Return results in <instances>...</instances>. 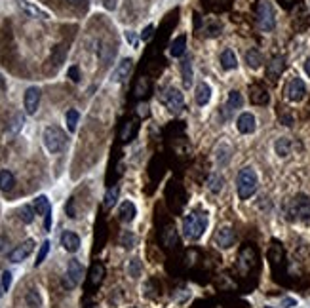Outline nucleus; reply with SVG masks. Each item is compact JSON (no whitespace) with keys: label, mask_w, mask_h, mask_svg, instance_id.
<instances>
[{"label":"nucleus","mask_w":310,"mask_h":308,"mask_svg":"<svg viewBox=\"0 0 310 308\" xmlns=\"http://www.w3.org/2000/svg\"><path fill=\"white\" fill-rule=\"evenodd\" d=\"M207 213L206 211H190L183 219V234L189 240H200L207 228Z\"/></svg>","instance_id":"nucleus-1"},{"label":"nucleus","mask_w":310,"mask_h":308,"mask_svg":"<svg viewBox=\"0 0 310 308\" xmlns=\"http://www.w3.org/2000/svg\"><path fill=\"white\" fill-rule=\"evenodd\" d=\"M257 185H259V179H257L255 170L249 168V166L242 168L238 177H236V192H238V198H240V200H249V198L255 194Z\"/></svg>","instance_id":"nucleus-2"},{"label":"nucleus","mask_w":310,"mask_h":308,"mask_svg":"<svg viewBox=\"0 0 310 308\" xmlns=\"http://www.w3.org/2000/svg\"><path fill=\"white\" fill-rule=\"evenodd\" d=\"M44 145H46V149L52 154L61 153V151L65 149V145H67L65 132H63L61 128H57V126L46 128V130H44Z\"/></svg>","instance_id":"nucleus-3"},{"label":"nucleus","mask_w":310,"mask_h":308,"mask_svg":"<svg viewBox=\"0 0 310 308\" xmlns=\"http://www.w3.org/2000/svg\"><path fill=\"white\" fill-rule=\"evenodd\" d=\"M257 23H259V29L265 31V33H270L276 27V12L268 0H263V2L259 4Z\"/></svg>","instance_id":"nucleus-4"},{"label":"nucleus","mask_w":310,"mask_h":308,"mask_svg":"<svg viewBox=\"0 0 310 308\" xmlns=\"http://www.w3.org/2000/svg\"><path fill=\"white\" fill-rule=\"evenodd\" d=\"M289 215L297 221H309L310 219V196L297 194L289 204Z\"/></svg>","instance_id":"nucleus-5"},{"label":"nucleus","mask_w":310,"mask_h":308,"mask_svg":"<svg viewBox=\"0 0 310 308\" xmlns=\"http://www.w3.org/2000/svg\"><path fill=\"white\" fill-rule=\"evenodd\" d=\"M82 276H84V266L80 264V261L78 259H70L69 266H67V274H65V280H63V286L67 289H74L82 282Z\"/></svg>","instance_id":"nucleus-6"},{"label":"nucleus","mask_w":310,"mask_h":308,"mask_svg":"<svg viewBox=\"0 0 310 308\" xmlns=\"http://www.w3.org/2000/svg\"><path fill=\"white\" fill-rule=\"evenodd\" d=\"M162 103L172 110V112H179L183 107H185V95L177 89V88H168L164 93H162Z\"/></svg>","instance_id":"nucleus-7"},{"label":"nucleus","mask_w":310,"mask_h":308,"mask_svg":"<svg viewBox=\"0 0 310 308\" xmlns=\"http://www.w3.org/2000/svg\"><path fill=\"white\" fill-rule=\"evenodd\" d=\"M305 95H307V84H305L301 78L289 80V84L286 86V97H288L289 101L299 103L305 99Z\"/></svg>","instance_id":"nucleus-8"},{"label":"nucleus","mask_w":310,"mask_h":308,"mask_svg":"<svg viewBox=\"0 0 310 308\" xmlns=\"http://www.w3.org/2000/svg\"><path fill=\"white\" fill-rule=\"evenodd\" d=\"M33 249H35V240L29 238V240H25L21 245H18L16 249H12L8 257H10L12 263H21V261H25L27 257L33 253Z\"/></svg>","instance_id":"nucleus-9"},{"label":"nucleus","mask_w":310,"mask_h":308,"mask_svg":"<svg viewBox=\"0 0 310 308\" xmlns=\"http://www.w3.org/2000/svg\"><path fill=\"white\" fill-rule=\"evenodd\" d=\"M23 103H25L27 114H35L36 110H38V105H40V89H38L36 86H31V88L25 91Z\"/></svg>","instance_id":"nucleus-10"},{"label":"nucleus","mask_w":310,"mask_h":308,"mask_svg":"<svg viewBox=\"0 0 310 308\" xmlns=\"http://www.w3.org/2000/svg\"><path fill=\"white\" fill-rule=\"evenodd\" d=\"M255 128H257V120H255V116L251 112H242L240 116H238V120H236V130L240 133H244V135L253 133Z\"/></svg>","instance_id":"nucleus-11"},{"label":"nucleus","mask_w":310,"mask_h":308,"mask_svg":"<svg viewBox=\"0 0 310 308\" xmlns=\"http://www.w3.org/2000/svg\"><path fill=\"white\" fill-rule=\"evenodd\" d=\"M234 230L230 226H221L217 232H215V243L221 247V249H228L234 245Z\"/></svg>","instance_id":"nucleus-12"},{"label":"nucleus","mask_w":310,"mask_h":308,"mask_svg":"<svg viewBox=\"0 0 310 308\" xmlns=\"http://www.w3.org/2000/svg\"><path fill=\"white\" fill-rule=\"evenodd\" d=\"M61 245L65 247V251L76 253V251L80 249V236L74 234V232H70V230H65V232L61 234Z\"/></svg>","instance_id":"nucleus-13"},{"label":"nucleus","mask_w":310,"mask_h":308,"mask_svg":"<svg viewBox=\"0 0 310 308\" xmlns=\"http://www.w3.org/2000/svg\"><path fill=\"white\" fill-rule=\"evenodd\" d=\"M18 2H19V6H21V10H23L27 16L38 17V19H50V14H48L46 10H42V8H38L31 0H18Z\"/></svg>","instance_id":"nucleus-14"},{"label":"nucleus","mask_w":310,"mask_h":308,"mask_svg":"<svg viewBox=\"0 0 310 308\" xmlns=\"http://www.w3.org/2000/svg\"><path fill=\"white\" fill-rule=\"evenodd\" d=\"M284 68H286V59H284L282 55H274V57L270 59V63H268L266 76H268L270 80H276V78H280V74L284 72Z\"/></svg>","instance_id":"nucleus-15"},{"label":"nucleus","mask_w":310,"mask_h":308,"mask_svg":"<svg viewBox=\"0 0 310 308\" xmlns=\"http://www.w3.org/2000/svg\"><path fill=\"white\" fill-rule=\"evenodd\" d=\"M135 215H137V207L133 202H130V200L122 202L120 207H118V219L122 222H132L135 219Z\"/></svg>","instance_id":"nucleus-16"},{"label":"nucleus","mask_w":310,"mask_h":308,"mask_svg":"<svg viewBox=\"0 0 310 308\" xmlns=\"http://www.w3.org/2000/svg\"><path fill=\"white\" fill-rule=\"evenodd\" d=\"M132 67H133V61L132 59H122L120 63H118V67H116V70L112 72V80L114 82H124L128 76H130V72H132Z\"/></svg>","instance_id":"nucleus-17"},{"label":"nucleus","mask_w":310,"mask_h":308,"mask_svg":"<svg viewBox=\"0 0 310 308\" xmlns=\"http://www.w3.org/2000/svg\"><path fill=\"white\" fill-rule=\"evenodd\" d=\"M230 158H232V147L226 145V143H221L215 149V162H217V166H223L224 168L230 162Z\"/></svg>","instance_id":"nucleus-18"},{"label":"nucleus","mask_w":310,"mask_h":308,"mask_svg":"<svg viewBox=\"0 0 310 308\" xmlns=\"http://www.w3.org/2000/svg\"><path fill=\"white\" fill-rule=\"evenodd\" d=\"M194 99L198 105H207L209 99H211V88L206 84V82H200L196 86V93H194Z\"/></svg>","instance_id":"nucleus-19"},{"label":"nucleus","mask_w":310,"mask_h":308,"mask_svg":"<svg viewBox=\"0 0 310 308\" xmlns=\"http://www.w3.org/2000/svg\"><path fill=\"white\" fill-rule=\"evenodd\" d=\"M274 151L280 158L289 156V154H291V139H288V137H280V139H276Z\"/></svg>","instance_id":"nucleus-20"},{"label":"nucleus","mask_w":310,"mask_h":308,"mask_svg":"<svg viewBox=\"0 0 310 308\" xmlns=\"http://www.w3.org/2000/svg\"><path fill=\"white\" fill-rule=\"evenodd\" d=\"M219 61H221V67L224 70H232V68L238 67V59H236V55H234L232 50H224L221 53V57H219Z\"/></svg>","instance_id":"nucleus-21"},{"label":"nucleus","mask_w":310,"mask_h":308,"mask_svg":"<svg viewBox=\"0 0 310 308\" xmlns=\"http://www.w3.org/2000/svg\"><path fill=\"white\" fill-rule=\"evenodd\" d=\"M187 50V36L185 34H181V36H177L175 40L172 42V46H170V53H172L173 57H181L183 53Z\"/></svg>","instance_id":"nucleus-22"},{"label":"nucleus","mask_w":310,"mask_h":308,"mask_svg":"<svg viewBox=\"0 0 310 308\" xmlns=\"http://www.w3.org/2000/svg\"><path fill=\"white\" fill-rule=\"evenodd\" d=\"M16 185V177L10 170H2L0 171V190L4 192H10Z\"/></svg>","instance_id":"nucleus-23"},{"label":"nucleus","mask_w":310,"mask_h":308,"mask_svg":"<svg viewBox=\"0 0 310 308\" xmlns=\"http://www.w3.org/2000/svg\"><path fill=\"white\" fill-rule=\"evenodd\" d=\"M245 63L249 65L251 68H259L263 65V53L255 48H251V50L245 51Z\"/></svg>","instance_id":"nucleus-24"},{"label":"nucleus","mask_w":310,"mask_h":308,"mask_svg":"<svg viewBox=\"0 0 310 308\" xmlns=\"http://www.w3.org/2000/svg\"><path fill=\"white\" fill-rule=\"evenodd\" d=\"M181 74H183L185 88H190L192 86V61L190 59H183L181 61Z\"/></svg>","instance_id":"nucleus-25"},{"label":"nucleus","mask_w":310,"mask_h":308,"mask_svg":"<svg viewBox=\"0 0 310 308\" xmlns=\"http://www.w3.org/2000/svg\"><path fill=\"white\" fill-rule=\"evenodd\" d=\"M224 187V177L223 175H209V179H207V188L213 192V194H219Z\"/></svg>","instance_id":"nucleus-26"},{"label":"nucleus","mask_w":310,"mask_h":308,"mask_svg":"<svg viewBox=\"0 0 310 308\" xmlns=\"http://www.w3.org/2000/svg\"><path fill=\"white\" fill-rule=\"evenodd\" d=\"M226 107L234 112L236 109H242L244 107V97H242L240 91H236V89H232L230 93H228V101H226Z\"/></svg>","instance_id":"nucleus-27"},{"label":"nucleus","mask_w":310,"mask_h":308,"mask_svg":"<svg viewBox=\"0 0 310 308\" xmlns=\"http://www.w3.org/2000/svg\"><path fill=\"white\" fill-rule=\"evenodd\" d=\"M50 209H52V205H50V200H48L46 196H38V198L35 200L36 215H46Z\"/></svg>","instance_id":"nucleus-28"},{"label":"nucleus","mask_w":310,"mask_h":308,"mask_svg":"<svg viewBox=\"0 0 310 308\" xmlns=\"http://www.w3.org/2000/svg\"><path fill=\"white\" fill-rule=\"evenodd\" d=\"M35 205H23L21 209H19V219L25 222V224H31V222L35 221Z\"/></svg>","instance_id":"nucleus-29"},{"label":"nucleus","mask_w":310,"mask_h":308,"mask_svg":"<svg viewBox=\"0 0 310 308\" xmlns=\"http://www.w3.org/2000/svg\"><path fill=\"white\" fill-rule=\"evenodd\" d=\"M97 55H99V59H101V63H103V65H109V63L112 61L114 48H111V46H107V44H101V46H99V50H97Z\"/></svg>","instance_id":"nucleus-30"},{"label":"nucleus","mask_w":310,"mask_h":308,"mask_svg":"<svg viewBox=\"0 0 310 308\" xmlns=\"http://www.w3.org/2000/svg\"><path fill=\"white\" fill-rule=\"evenodd\" d=\"M118 192H120V188L118 187H112L107 190V194H105V200H103V205L107 209H111L112 205L116 204V200H118Z\"/></svg>","instance_id":"nucleus-31"},{"label":"nucleus","mask_w":310,"mask_h":308,"mask_svg":"<svg viewBox=\"0 0 310 308\" xmlns=\"http://www.w3.org/2000/svg\"><path fill=\"white\" fill-rule=\"evenodd\" d=\"M143 272V263H141V259H132L130 263H128V274H130V278H139Z\"/></svg>","instance_id":"nucleus-32"},{"label":"nucleus","mask_w":310,"mask_h":308,"mask_svg":"<svg viewBox=\"0 0 310 308\" xmlns=\"http://www.w3.org/2000/svg\"><path fill=\"white\" fill-rule=\"evenodd\" d=\"M78 118H80L78 110H74V109L67 110V114H65V122H67V128H69L70 133H74V132H76V124H78Z\"/></svg>","instance_id":"nucleus-33"},{"label":"nucleus","mask_w":310,"mask_h":308,"mask_svg":"<svg viewBox=\"0 0 310 308\" xmlns=\"http://www.w3.org/2000/svg\"><path fill=\"white\" fill-rule=\"evenodd\" d=\"M27 305L31 308H42V299H40V293L36 289H29L27 291V297H25Z\"/></svg>","instance_id":"nucleus-34"},{"label":"nucleus","mask_w":310,"mask_h":308,"mask_svg":"<svg viewBox=\"0 0 310 308\" xmlns=\"http://www.w3.org/2000/svg\"><path fill=\"white\" fill-rule=\"evenodd\" d=\"M103 274H105V268L103 264H93V268H91V284L93 286H99L101 284V280H103Z\"/></svg>","instance_id":"nucleus-35"},{"label":"nucleus","mask_w":310,"mask_h":308,"mask_svg":"<svg viewBox=\"0 0 310 308\" xmlns=\"http://www.w3.org/2000/svg\"><path fill=\"white\" fill-rule=\"evenodd\" d=\"M135 234L132 232V230H126L124 234H122V238H120V243L126 247V249H132L133 245H135Z\"/></svg>","instance_id":"nucleus-36"},{"label":"nucleus","mask_w":310,"mask_h":308,"mask_svg":"<svg viewBox=\"0 0 310 308\" xmlns=\"http://www.w3.org/2000/svg\"><path fill=\"white\" fill-rule=\"evenodd\" d=\"M48 251H50V242L46 240V242L40 245V251H38V255H36L35 266H40V264L44 263V259H46V255H48Z\"/></svg>","instance_id":"nucleus-37"},{"label":"nucleus","mask_w":310,"mask_h":308,"mask_svg":"<svg viewBox=\"0 0 310 308\" xmlns=\"http://www.w3.org/2000/svg\"><path fill=\"white\" fill-rule=\"evenodd\" d=\"M10 124H12V126L8 128V132H10L12 135H16L19 130L23 128V114H16V116L12 118V122H10Z\"/></svg>","instance_id":"nucleus-38"},{"label":"nucleus","mask_w":310,"mask_h":308,"mask_svg":"<svg viewBox=\"0 0 310 308\" xmlns=\"http://www.w3.org/2000/svg\"><path fill=\"white\" fill-rule=\"evenodd\" d=\"M10 286H12V272H10V270H4V272H2V289L8 291Z\"/></svg>","instance_id":"nucleus-39"},{"label":"nucleus","mask_w":310,"mask_h":308,"mask_svg":"<svg viewBox=\"0 0 310 308\" xmlns=\"http://www.w3.org/2000/svg\"><path fill=\"white\" fill-rule=\"evenodd\" d=\"M67 74H69V78L72 80V82H80V68L76 67V65H72Z\"/></svg>","instance_id":"nucleus-40"},{"label":"nucleus","mask_w":310,"mask_h":308,"mask_svg":"<svg viewBox=\"0 0 310 308\" xmlns=\"http://www.w3.org/2000/svg\"><path fill=\"white\" fill-rule=\"evenodd\" d=\"M153 31H155V25H147V27L143 29V33H141V40L149 42V40L153 38Z\"/></svg>","instance_id":"nucleus-41"},{"label":"nucleus","mask_w":310,"mask_h":308,"mask_svg":"<svg viewBox=\"0 0 310 308\" xmlns=\"http://www.w3.org/2000/svg\"><path fill=\"white\" fill-rule=\"evenodd\" d=\"M126 40H128V44H132L133 48H137L139 40H137V34L133 33V31H126Z\"/></svg>","instance_id":"nucleus-42"},{"label":"nucleus","mask_w":310,"mask_h":308,"mask_svg":"<svg viewBox=\"0 0 310 308\" xmlns=\"http://www.w3.org/2000/svg\"><path fill=\"white\" fill-rule=\"evenodd\" d=\"M67 215H69L70 219H74V217H76V209H74V198H70L69 202H67Z\"/></svg>","instance_id":"nucleus-43"},{"label":"nucleus","mask_w":310,"mask_h":308,"mask_svg":"<svg viewBox=\"0 0 310 308\" xmlns=\"http://www.w3.org/2000/svg\"><path fill=\"white\" fill-rule=\"evenodd\" d=\"M219 33H221V27H219V25H211L209 29H206V36H209V38L217 36Z\"/></svg>","instance_id":"nucleus-44"},{"label":"nucleus","mask_w":310,"mask_h":308,"mask_svg":"<svg viewBox=\"0 0 310 308\" xmlns=\"http://www.w3.org/2000/svg\"><path fill=\"white\" fill-rule=\"evenodd\" d=\"M44 228H46V230H50V228H52V209L44 215Z\"/></svg>","instance_id":"nucleus-45"},{"label":"nucleus","mask_w":310,"mask_h":308,"mask_svg":"<svg viewBox=\"0 0 310 308\" xmlns=\"http://www.w3.org/2000/svg\"><path fill=\"white\" fill-rule=\"evenodd\" d=\"M297 305V301L295 299H289V297H286V299H282V307H286V308H291Z\"/></svg>","instance_id":"nucleus-46"},{"label":"nucleus","mask_w":310,"mask_h":308,"mask_svg":"<svg viewBox=\"0 0 310 308\" xmlns=\"http://www.w3.org/2000/svg\"><path fill=\"white\" fill-rule=\"evenodd\" d=\"M103 2L107 10H114V8H116V0H103Z\"/></svg>","instance_id":"nucleus-47"},{"label":"nucleus","mask_w":310,"mask_h":308,"mask_svg":"<svg viewBox=\"0 0 310 308\" xmlns=\"http://www.w3.org/2000/svg\"><path fill=\"white\" fill-rule=\"evenodd\" d=\"M282 124H284V126H288V128H291V126H293V116H282Z\"/></svg>","instance_id":"nucleus-48"},{"label":"nucleus","mask_w":310,"mask_h":308,"mask_svg":"<svg viewBox=\"0 0 310 308\" xmlns=\"http://www.w3.org/2000/svg\"><path fill=\"white\" fill-rule=\"evenodd\" d=\"M147 112H149V107H147V105H139V114L145 116Z\"/></svg>","instance_id":"nucleus-49"},{"label":"nucleus","mask_w":310,"mask_h":308,"mask_svg":"<svg viewBox=\"0 0 310 308\" xmlns=\"http://www.w3.org/2000/svg\"><path fill=\"white\" fill-rule=\"evenodd\" d=\"M305 72L310 76V57H307V61H305Z\"/></svg>","instance_id":"nucleus-50"},{"label":"nucleus","mask_w":310,"mask_h":308,"mask_svg":"<svg viewBox=\"0 0 310 308\" xmlns=\"http://www.w3.org/2000/svg\"><path fill=\"white\" fill-rule=\"evenodd\" d=\"M70 4H74V6H78V4H82V2H84V0H69Z\"/></svg>","instance_id":"nucleus-51"},{"label":"nucleus","mask_w":310,"mask_h":308,"mask_svg":"<svg viewBox=\"0 0 310 308\" xmlns=\"http://www.w3.org/2000/svg\"><path fill=\"white\" fill-rule=\"evenodd\" d=\"M0 89H4V78H2V74H0Z\"/></svg>","instance_id":"nucleus-52"},{"label":"nucleus","mask_w":310,"mask_h":308,"mask_svg":"<svg viewBox=\"0 0 310 308\" xmlns=\"http://www.w3.org/2000/svg\"><path fill=\"white\" fill-rule=\"evenodd\" d=\"M2 293H4V289H2V284H0V297H2Z\"/></svg>","instance_id":"nucleus-53"}]
</instances>
